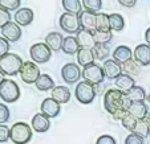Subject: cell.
<instances>
[{
    "label": "cell",
    "instance_id": "cell-1",
    "mask_svg": "<svg viewBox=\"0 0 150 144\" xmlns=\"http://www.w3.org/2000/svg\"><path fill=\"white\" fill-rule=\"evenodd\" d=\"M130 103L132 102L126 98V94L117 90V89H109L104 95V107L112 115L120 110L127 111Z\"/></svg>",
    "mask_w": 150,
    "mask_h": 144
},
{
    "label": "cell",
    "instance_id": "cell-2",
    "mask_svg": "<svg viewBox=\"0 0 150 144\" xmlns=\"http://www.w3.org/2000/svg\"><path fill=\"white\" fill-rule=\"evenodd\" d=\"M23 64L24 61L20 56L15 53H8L0 58V70L4 73V75L13 77L16 74H20Z\"/></svg>",
    "mask_w": 150,
    "mask_h": 144
},
{
    "label": "cell",
    "instance_id": "cell-3",
    "mask_svg": "<svg viewBox=\"0 0 150 144\" xmlns=\"http://www.w3.org/2000/svg\"><path fill=\"white\" fill-rule=\"evenodd\" d=\"M32 127L24 122H17L11 127L9 140L13 144H27L32 140Z\"/></svg>",
    "mask_w": 150,
    "mask_h": 144
},
{
    "label": "cell",
    "instance_id": "cell-4",
    "mask_svg": "<svg viewBox=\"0 0 150 144\" xmlns=\"http://www.w3.org/2000/svg\"><path fill=\"white\" fill-rule=\"evenodd\" d=\"M96 94H97L96 86L86 81L77 83L76 89H74V96L82 105H91L94 101V98H96Z\"/></svg>",
    "mask_w": 150,
    "mask_h": 144
},
{
    "label": "cell",
    "instance_id": "cell-5",
    "mask_svg": "<svg viewBox=\"0 0 150 144\" xmlns=\"http://www.w3.org/2000/svg\"><path fill=\"white\" fill-rule=\"evenodd\" d=\"M0 98L6 103H15L20 98V87L13 79L6 78L0 85Z\"/></svg>",
    "mask_w": 150,
    "mask_h": 144
},
{
    "label": "cell",
    "instance_id": "cell-6",
    "mask_svg": "<svg viewBox=\"0 0 150 144\" xmlns=\"http://www.w3.org/2000/svg\"><path fill=\"white\" fill-rule=\"evenodd\" d=\"M29 56H31L33 62L45 64L51 59L52 50L45 43H37L31 46V49H29Z\"/></svg>",
    "mask_w": 150,
    "mask_h": 144
},
{
    "label": "cell",
    "instance_id": "cell-7",
    "mask_svg": "<svg viewBox=\"0 0 150 144\" xmlns=\"http://www.w3.org/2000/svg\"><path fill=\"white\" fill-rule=\"evenodd\" d=\"M81 75H82V78H84V81L91 82L92 85H94V86L101 85L105 79L104 71H102V66L97 65L96 62L85 66Z\"/></svg>",
    "mask_w": 150,
    "mask_h": 144
},
{
    "label": "cell",
    "instance_id": "cell-8",
    "mask_svg": "<svg viewBox=\"0 0 150 144\" xmlns=\"http://www.w3.org/2000/svg\"><path fill=\"white\" fill-rule=\"evenodd\" d=\"M59 24L62 31L67 32V33H71V34L79 33V31L81 29L79 15H74V13H68V12L62 13L60 16Z\"/></svg>",
    "mask_w": 150,
    "mask_h": 144
},
{
    "label": "cell",
    "instance_id": "cell-9",
    "mask_svg": "<svg viewBox=\"0 0 150 144\" xmlns=\"http://www.w3.org/2000/svg\"><path fill=\"white\" fill-rule=\"evenodd\" d=\"M40 75H41L40 68L37 66L36 62H33V61H25L23 64V68L20 70V77H21V81L24 83H28V85L36 83V81L39 79Z\"/></svg>",
    "mask_w": 150,
    "mask_h": 144
},
{
    "label": "cell",
    "instance_id": "cell-10",
    "mask_svg": "<svg viewBox=\"0 0 150 144\" xmlns=\"http://www.w3.org/2000/svg\"><path fill=\"white\" fill-rule=\"evenodd\" d=\"M61 78L67 83H74L81 78V71L80 68L74 62H68L62 66L61 69Z\"/></svg>",
    "mask_w": 150,
    "mask_h": 144
},
{
    "label": "cell",
    "instance_id": "cell-11",
    "mask_svg": "<svg viewBox=\"0 0 150 144\" xmlns=\"http://www.w3.org/2000/svg\"><path fill=\"white\" fill-rule=\"evenodd\" d=\"M77 43L80 45V49H93L96 45L94 40V31H88V29H80L76 36Z\"/></svg>",
    "mask_w": 150,
    "mask_h": 144
},
{
    "label": "cell",
    "instance_id": "cell-12",
    "mask_svg": "<svg viewBox=\"0 0 150 144\" xmlns=\"http://www.w3.org/2000/svg\"><path fill=\"white\" fill-rule=\"evenodd\" d=\"M102 71H104L105 78L116 81L122 74V66L118 62H116L114 59H106L102 64Z\"/></svg>",
    "mask_w": 150,
    "mask_h": 144
},
{
    "label": "cell",
    "instance_id": "cell-13",
    "mask_svg": "<svg viewBox=\"0 0 150 144\" xmlns=\"http://www.w3.org/2000/svg\"><path fill=\"white\" fill-rule=\"evenodd\" d=\"M61 111V105H59L53 98H45L41 102V114L47 118H56Z\"/></svg>",
    "mask_w": 150,
    "mask_h": 144
},
{
    "label": "cell",
    "instance_id": "cell-14",
    "mask_svg": "<svg viewBox=\"0 0 150 144\" xmlns=\"http://www.w3.org/2000/svg\"><path fill=\"white\" fill-rule=\"evenodd\" d=\"M21 28L20 25H17L16 23H8L3 29H1V37L8 41V43H16L19 41L20 37H21Z\"/></svg>",
    "mask_w": 150,
    "mask_h": 144
},
{
    "label": "cell",
    "instance_id": "cell-15",
    "mask_svg": "<svg viewBox=\"0 0 150 144\" xmlns=\"http://www.w3.org/2000/svg\"><path fill=\"white\" fill-rule=\"evenodd\" d=\"M133 57L141 66H149L150 65V45L147 44H139L134 49Z\"/></svg>",
    "mask_w": 150,
    "mask_h": 144
},
{
    "label": "cell",
    "instance_id": "cell-16",
    "mask_svg": "<svg viewBox=\"0 0 150 144\" xmlns=\"http://www.w3.org/2000/svg\"><path fill=\"white\" fill-rule=\"evenodd\" d=\"M96 17L97 13L89 11H81L79 13L80 25L81 29H88V31H96Z\"/></svg>",
    "mask_w": 150,
    "mask_h": 144
},
{
    "label": "cell",
    "instance_id": "cell-17",
    "mask_svg": "<svg viewBox=\"0 0 150 144\" xmlns=\"http://www.w3.org/2000/svg\"><path fill=\"white\" fill-rule=\"evenodd\" d=\"M15 23L20 27H27L33 21V11L31 8H19L15 12Z\"/></svg>",
    "mask_w": 150,
    "mask_h": 144
},
{
    "label": "cell",
    "instance_id": "cell-18",
    "mask_svg": "<svg viewBox=\"0 0 150 144\" xmlns=\"http://www.w3.org/2000/svg\"><path fill=\"white\" fill-rule=\"evenodd\" d=\"M31 127L33 131L36 132H47L51 127V122H49V118H47L45 115H42L41 113L36 114V115L32 118V123Z\"/></svg>",
    "mask_w": 150,
    "mask_h": 144
},
{
    "label": "cell",
    "instance_id": "cell-19",
    "mask_svg": "<svg viewBox=\"0 0 150 144\" xmlns=\"http://www.w3.org/2000/svg\"><path fill=\"white\" fill-rule=\"evenodd\" d=\"M127 113L132 116H134L137 120H142V119L146 118L149 108H147L145 102H132L129 108H127Z\"/></svg>",
    "mask_w": 150,
    "mask_h": 144
},
{
    "label": "cell",
    "instance_id": "cell-20",
    "mask_svg": "<svg viewBox=\"0 0 150 144\" xmlns=\"http://www.w3.org/2000/svg\"><path fill=\"white\" fill-rule=\"evenodd\" d=\"M133 58V53H132L130 48L126 45H120L117 46L116 49H114L113 52V59L116 61V62H118L120 65H122V64L127 62L129 59Z\"/></svg>",
    "mask_w": 150,
    "mask_h": 144
},
{
    "label": "cell",
    "instance_id": "cell-21",
    "mask_svg": "<svg viewBox=\"0 0 150 144\" xmlns=\"http://www.w3.org/2000/svg\"><path fill=\"white\" fill-rule=\"evenodd\" d=\"M114 83H116L117 90L122 91V93H125V94L130 90V89H133L134 86H136V81H134L133 77L127 75V74H124V73L114 81Z\"/></svg>",
    "mask_w": 150,
    "mask_h": 144
},
{
    "label": "cell",
    "instance_id": "cell-22",
    "mask_svg": "<svg viewBox=\"0 0 150 144\" xmlns=\"http://www.w3.org/2000/svg\"><path fill=\"white\" fill-rule=\"evenodd\" d=\"M51 98H53L59 105L68 103L69 99H71V90L68 87H65V86H56L52 90Z\"/></svg>",
    "mask_w": 150,
    "mask_h": 144
},
{
    "label": "cell",
    "instance_id": "cell-23",
    "mask_svg": "<svg viewBox=\"0 0 150 144\" xmlns=\"http://www.w3.org/2000/svg\"><path fill=\"white\" fill-rule=\"evenodd\" d=\"M62 41H64V37H62V34L59 33V32H51V33H48L45 37V44L51 48L52 52L61 50Z\"/></svg>",
    "mask_w": 150,
    "mask_h": 144
},
{
    "label": "cell",
    "instance_id": "cell-24",
    "mask_svg": "<svg viewBox=\"0 0 150 144\" xmlns=\"http://www.w3.org/2000/svg\"><path fill=\"white\" fill-rule=\"evenodd\" d=\"M61 50L65 54H69V56H73V54H77L80 50V45L77 43V38L74 36H67L64 37V41H62V48Z\"/></svg>",
    "mask_w": 150,
    "mask_h": 144
},
{
    "label": "cell",
    "instance_id": "cell-25",
    "mask_svg": "<svg viewBox=\"0 0 150 144\" xmlns=\"http://www.w3.org/2000/svg\"><path fill=\"white\" fill-rule=\"evenodd\" d=\"M35 86L37 87V90L40 91H48V90H53L56 86H54V81L51 75L48 74H41L39 77V79L36 81Z\"/></svg>",
    "mask_w": 150,
    "mask_h": 144
},
{
    "label": "cell",
    "instance_id": "cell-26",
    "mask_svg": "<svg viewBox=\"0 0 150 144\" xmlns=\"http://www.w3.org/2000/svg\"><path fill=\"white\" fill-rule=\"evenodd\" d=\"M94 59H96V57L93 54V50H91V49H80L79 53H77V61L84 68L93 64Z\"/></svg>",
    "mask_w": 150,
    "mask_h": 144
},
{
    "label": "cell",
    "instance_id": "cell-27",
    "mask_svg": "<svg viewBox=\"0 0 150 144\" xmlns=\"http://www.w3.org/2000/svg\"><path fill=\"white\" fill-rule=\"evenodd\" d=\"M146 91L141 86H134L126 93V98L130 102H145L146 101Z\"/></svg>",
    "mask_w": 150,
    "mask_h": 144
},
{
    "label": "cell",
    "instance_id": "cell-28",
    "mask_svg": "<svg viewBox=\"0 0 150 144\" xmlns=\"http://www.w3.org/2000/svg\"><path fill=\"white\" fill-rule=\"evenodd\" d=\"M122 73L124 74H127V75H137V74H139V71H141V65H139L138 62H137L134 58L129 59L127 62L122 64Z\"/></svg>",
    "mask_w": 150,
    "mask_h": 144
},
{
    "label": "cell",
    "instance_id": "cell-29",
    "mask_svg": "<svg viewBox=\"0 0 150 144\" xmlns=\"http://www.w3.org/2000/svg\"><path fill=\"white\" fill-rule=\"evenodd\" d=\"M92 50H93L96 59H98V61H106L109 53H110V48L108 44H96Z\"/></svg>",
    "mask_w": 150,
    "mask_h": 144
},
{
    "label": "cell",
    "instance_id": "cell-30",
    "mask_svg": "<svg viewBox=\"0 0 150 144\" xmlns=\"http://www.w3.org/2000/svg\"><path fill=\"white\" fill-rule=\"evenodd\" d=\"M109 24H110V31L121 32L125 28V20L120 13L109 15Z\"/></svg>",
    "mask_w": 150,
    "mask_h": 144
},
{
    "label": "cell",
    "instance_id": "cell-31",
    "mask_svg": "<svg viewBox=\"0 0 150 144\" xmlns=\"http://www.w3.org/2000/svg\"><path fill=\"white\" fill-rule=\"evenodd\" d=\"M61 4L62 8L65 9V12H68V13L79 15L82 8V3L80 0H62Z\"/></svg>",
    "mask_w": 150,
    "mask_h": 144
},
{
    "label": "cell",
    "instance_id": "cell-32",
    "mask_svg": "<svg viewBox=\"0 0 150 144\" xmlns=\"http://www.w3.org/2000/svg\"><path fill=\"white\" fill-rule=\"evenodd\" d=\"M96 31L112 32L110 31V24H109V15H106V13H97V17H96Z\"/></svg>",
    "mask_w": 150,
    "mask_h": 144
},
{
    "label": "cell",
    "instance_id": "cell-33",
    "mask_svg": "<svg viewBox=\"0 0 150 144\" xmlns=\"http://www.w3.org/2000/svg\"><path fill=\"white\" fill-rule=\"evenodd\" d=\"M134 134H137L138 136H141V138L145 139L146 136L150 135V126L147 124L144 119H142V120H138L137 122L136 128H134Z\"/></svg>",
    "mask_w": 150,
    "mask_h": 144
},
{
    "label": "cell",
    "instance_id": "cell-34",
    "mask_svg": "<svg viewBox=\"0 0 150 144\" xmlns=\"http://www.w3.org/2000/svg\"><path fill=\"white\" fill-rule=\"evenodd\" d=\"M82 7L85 11L89 12H98L102 7V0H82Z\"/></svg>",
    "mask_w": 150,
    "mask_h": 144
},
{
    "label": "cell",
    "instance_id": "cell-35",
    "mask_svg": "<svg viewBox=\"0 0 150 144\" xmlns=\"http://www.w3.org/2000/svg\"><path fill=\"white\" fill-rule=\"evenodd\" d=\"M113 38L112 32H101V31H94V40L96 44H109Z\"/></svg>",
    "mask_w": 150,
    "mask_h": 144
},
{
    "label": "cell",
    "instance_id": "cell-36",
    "mask_svg": "<svg viewBox=\"0 0 150 144\" xmlns=\"http://www.w3.org/2000/svg\"><path fill=\"white\" fill-rule=\"evenodd\" d=\"M137 122H138V120H137L134 116H132L130 114L127 113L126 115H125V118L121 120V123H122V126H124L127 131L134 132V128H136V126H137Z\"/></svg>",
    "mask_w": 150,
    "mask_h": 144
},
{
    "label": "cell",
    "instance_id": "cell-37",
    "mask_svg": "<svg viewBox=\"0 0 150 144\" xmlns=\"http://www.w3.org/2000/svg\"><path fill=\"white\" fill-rule=\"evenodd\" d=\"M21 4V0H0V7L7 11H17Z\"/></svg>",
    "mask_w": 150,
    "mask_h": 144
},
{
    "label": "cell",
    "instance_id": "cell-38",
    "mask_svg": "<svg viewBox=\"0 0 150 144\" xmlns=\"http://www.w3.org/2000/svg\"><path fill=\"white\" fill-rule=\"evenodd\" d=\"M11 118V111L4 103H0V124H6Z\"/></svg>",
    "mask_w": 150,
    "mask_h": 144
},
{
    "label": "cell",
    "instance_id": "cell-39",
    "mask_svg": "<svg viewBox=\"0 0 150 144\" xmlns=\"http://www.w3.org/2000/svg\"><path fill=\"white\" fill-rule=\"evenodd\" d=\"M8 23H11V13L0 7V29H3Z\"/></svg>",
    "mask_w": 150,
    "mask_h": 144
},
{
    "label": "cell",
    "instance_id": "cell-40",
    "mask_svg": "<svg viewBox=\"0 0 150 144\" xmlns=\"http://www.w3.org/2000/svg\"><path fill=\"white\" fill-rule=\"evenodd\" d=\"M125 144H145V141H144V138L132 132L125 138Z\"/></svg>",
    "mask_w": 150,
    "mask_h": 144
},
{
    "label": "cell",
    "instance_id": "cell-41",
    "mask_svg": "<svg viewBox=\"0 0 150 144\" xmlns=\"http://www.w3.org/2000/svg\"><path fill=\"white\" fill-rule=\"evenodd\" d=\"M11 138V128L6 124H0V143H6Z\"/></svg>",
    "mask_w": 150,
    "mask_h": 144
},
{
    "label": "cell",
    "instance_id": "cell-42",
    "mask_svg": "<svg viewBox=\"0 0 150 144\" xmlns=\"http://www.w3.org/2000/svg\"><path fill=\"white\" fill-rule=\"evenodd\" d=\"M9 53V43L4 37H0V58Z\"/></svg>",
    "mask_w": 150,
    "mask_h": 144
},
{
    "label": "cell",
    "instance_id": "cell-43",
    "mask_svg": "<svg viewBox=\"0 0 150 144\" xmlns=\"http://www.w3.org/2000/svg\"><path fill=\"white\" fill-rule=\"evenodd\" d=\"M96 144H117V141L110 135H101L96 140Z\"/></svg>",
    "mask_w": 150,
    "mask_h": 144
},
{
    "label": "cell",
    "instance_id": "cell-44",
    "mask_svg": "<svg viewBox=\"0 0 150 144\" xmlns=\"http://www.w3.org/2000/svg\"><path fill=\"white\" fill-rule=\"evenodd\" d=\"M118 3L121 4L122 7H126V8H133L136 6L137 0H118Z\"/></svg>",
    "mask_w": 150,
    "mask_h": 144
},
{
    "label": "cell",
    "instance_id": "cell-45",
    "mask_svg": "<svg viewBox=\"0 0 150 144\" xmlns=\"http://www.w3.org/2000/svg\"><path fill=\"white\" fill-rule=\"evenodd\" d=\"M127 114V111L126 110H120V111H117V113H114L113 115V119L114 120H122V119L125 118V115Z\"/></svg>",
    "mask_w": 150,
    "mask_h": 144
},
{
    "label": "cell",
    "instance_id": "cell-46",
    "mask_svg": "<svg viewBox=\"0 0 150 144\" xmlns=\"http://www.w3.org/2000/svg\"><path fill=\"white\" fill-rule=\"evenodd\" d=\"M145 40H146L147 45H150V28H147L146 32H145Z\"/></svg>",
    "mask_w": 150,
    "mask_h": 144
},
{
    "label": "cell",
    "instance_id": "cell-47",
    "mask_svg": "<svg viewBox=\"0 0 150 144\" xmlns=\"http://www.w3.org/2000/svg\"><path fill=\"white\" fill-rule=\"evenodd\" d=\"M144 120H145V122H146L147 124H149V126H150V111H149V113H147L146 118H145V119H144Z\"/></svg>",
    "mask_w": 150,
    "mask_h": 144
},
{
    "label": "cell",
    "instance_id": "cell-48",
    "mask_svg": "<svg viewBox=\"0 0 150 144\" xmlns=\"http://www.w3.org/2000/svg\"><path fill=\"white\" fill-rule=\"evenodd\" d=\"M4 79H6V78H4V73L0 70V85H1V82H3Z\"/></svg>",
    "mask_w": 150,
    "mask_h": 144
},
{
    "label": "cell",
    "instance_id": "cell-49",
    "mask_svg": "<svg viewBox=\"0 0 150 144\" xmlns=\"http://www.w3.org/2000/svg\"><path fill=\"white\" fill-rule=\"evenodd\" d=\"M146 102H149V103H150V93L146 95Z\"/></svg>",
    "mask_w": 150,
    "mask_h": 144
},
{
    "label": "cell",
    "instance_id": "cell-50",
    "mask_svg": "<svg viewBox=\"0 0 150 144\" xmlns=\"http://www.w3.org/2000/svg\"><path fill=\"white\" fill-rule=\"evenodd\" d=\"M149 136H150V135H149Z\"/></svg>",
    "mask_w": 150,
    "mask_h": 144
}]
</instances>
